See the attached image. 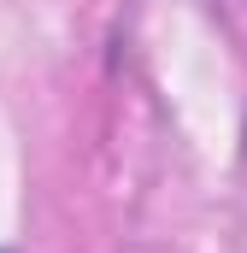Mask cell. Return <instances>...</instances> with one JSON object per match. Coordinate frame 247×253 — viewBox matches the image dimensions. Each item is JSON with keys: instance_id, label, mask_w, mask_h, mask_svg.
I'll return each instance as SVG.
<instances>
[{"instance_id": "cell-1", "label": "cell", "mask_w": 247, "mask_h": 253, "mask_svg": "<svg viewBox=\"0 0 247 253\" xmlns=\"http://www.w3.org/2000/svg\"><path fill=\"white\" fill-rule=\"evenodd\" d=\"M0 253H6V248H0Z\"/></svg>"}]
</instances>
